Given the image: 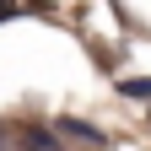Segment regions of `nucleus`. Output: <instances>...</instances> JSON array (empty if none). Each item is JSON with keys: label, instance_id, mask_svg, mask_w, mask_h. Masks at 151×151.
<instances>
[{"label": "nucleus", "instance_id": "nucleus-1", "mask_svg": "<svg viewBox=\"0 0 151 151\" xmlns=\"http://www.w3.org/2000/svg\"><path fill=\"white\" fill-rule=\"evenodd\" d=\"M124 92H129V97H151V76H129Z\"/></svg>", "mask_w": 151, "mask_h": 151}, {"label": "nucleus", "instance_id": "nucleus-2", "mask_svg": "<svg viewBox=\"0 0 151 151\" xmlns=\"http://www.w3.org/2000/svg\"><path fill=\"white\" fill-rule=\"evenodd\" d=\"M11 11H16V0H0V16H11Z\"/></svg>", "mask_w": 151, "mask_h": 151}]
</instances>
